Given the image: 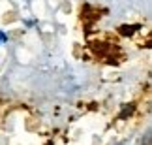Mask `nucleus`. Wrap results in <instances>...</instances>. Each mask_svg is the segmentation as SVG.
I'll use <instances>...</instances> for the list:
<instances>
[{
    "instance_id": "nucleus-1",
    "label": "nucleus",
    "mask_w": 152,
    "mask_h": 145,
    "mask_svg": "<svg viewBox=\"0 0 152 145\" xmlns=\"http://www.w3.org/2000/svg\"><path fill=\"white\" fill-rule=\"evenodd\" d=\"M6 40H8V36H6V34H2V32H0V42H6Z\"/></svg>"
}]
</instances>
